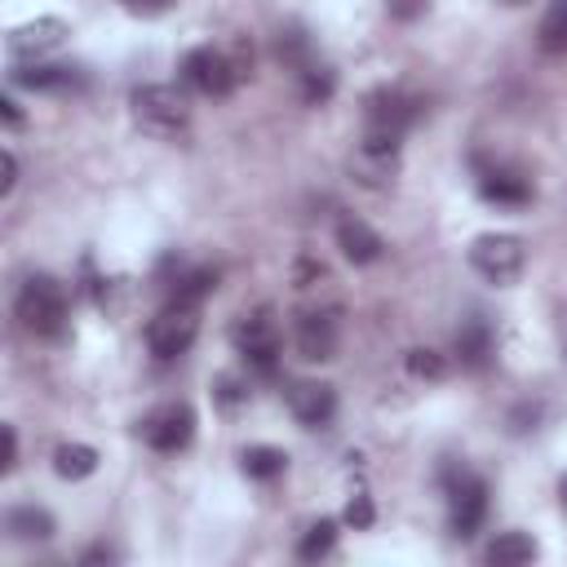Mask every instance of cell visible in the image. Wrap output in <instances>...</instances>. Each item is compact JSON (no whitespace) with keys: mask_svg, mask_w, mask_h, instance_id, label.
<instances>
[{"mask_svg":"<svg viewBox=\"0 0 567 567\" xmlns=\"http://www.w3.org/2000/svg\"><path fill=\"white\" fill-rule=\"evenodd\" d=\"M13 315L35 337H62V328H66V288L53 275H27L18 297H13Z\"/></svg>","mask_w":567,"mask_h":567,"instance_id":"6da1fadb","label":"cell"},{"mask_svg":"<svg viewBox=\"0 0 567 567\" xmlns=\"http://www.w3.org/2000/svg\"><path fill=\"white\" fill-rule=\"evenodd\" d=\"M133 120L155 137H177L190 124V102L177 84H142L133 93Z\"/></svg>","mask_w":567,"mask_h":567,"instance_id":"7a4b0ae2","label":"cell"},{"mask_svg":"<svg viewBox=\"0 0 567 567\" xmlns=\"http://www.w3.org/2000/svg\"><path fill=\"white\" fill-rule=\"evenodd\" d=\"M230 341H235L239 359H244L257 377H270V372L279 368V323H275V315H270L266 306L239 315L235 328H230Z\"/></svg>","mask_w":567,"mask_h":567,"instance_id":"3957f363","label":"cell"},{"mask_svg":"<svg viewBox=\"0 0 567 567\" xmlns=\"http://www.w3.org/2000/svg\"><path fill=\"white\" fill-rule=\"evenodd\" d=\"M199 337V306L190 301H168L151 323H146V350L155 359H177L195 346Z\"/></svg>","mask_w":567,"mask_h":567,"instance_id":"277c9868","label":"cell"},{"mask_svg":"<svg viewBox=\"0 0 567 567\" xmlns=\"http://www.w3.org/2000/svg\"><path fill=\"white\" fill-rule=\"evenodd\" d=\"M470 266L492 284H514L523 275V266H527V248L509 230H487V235H478L470 244Z\"/></svg>","mask_w":567,"mask_h":567,"instance_id":"5b68a950","label":"cell"},{"mask_svg":"<svg viewBox=\"0 0 567 567\" xmlns=\"http://www.w3.org/2000/svg\"><path fill=\"white\" fill-rule=\"evenodd\" d=\"M412 120H416V102L408 93H399V89H377L363 102V137H372V142L399 146L403 133L412 128Z\"/></svg>","mask_w":567,"mask_h":567,"instance_id":"8992f818","label":"cell"},{"mask_svg":"<svg viewBox=\"0 0 567 567\" xmlns=\"http://www.w3.org/2000/svg\"><path fill=\"white\" fill-rule=\"evenodd\" d=\"M487 518V483L470 470L461 474H447V523H452V536L470 540Z\"/></svg>","mask_w":567,"mask_h":567,"instance_id":"52a82bcc","label":"cell"},{"mask_svg":"<svg viewBox=\"0 0 567 567\" xmlns=\"http://www.w3.org/2000/svg\"><path fill=\"white\" fill-rule=\"evenodd\" d=\"M182 80H186L195 93H204V97H226V93L235 89V80H239V66H235L230 53L204 44V49H190V53L182 58Z\"/></svg>","mask_w":567,"mask_h":567,"instance_id":"ba28073f","label":"cell"},{"mask_svg":"<svg viewBox=\"0 0 567 567\" xmlns=\"http://www.w3.org/2000/svg\"><path fill=\"white\" fill-rule=\"evenodd\" d=\"M62 40H66V22L62 18H35V22H22V27L9 31L4 53H9L13 66H31V62L49 58Z\"/></svg>","mask_w":567,"mask_h":567,"instance_id":"9c48e42d","label":"cell"},{"mask_svg":"<svg viewBox=\"0 0 567 567\" xmlns=\"http://www.w3.org/2000/svg\"><path fill=\"white\" fill-rule=\"evenodd\" d=\"M346 168H350V177H354L359 186H368V190H385V186L399 177L403 155H399V146H390V142H372V137H363V142L350 151Z\"/></svg>","mask_w":567,"mask_h":567,"instance_id":"30bf717a","label":"cell"},{"mask_svg":"<svg viewBox=\"0 0 567 567\" xmlns=\"http://www.w3.org/2000/svg\"><path fill=\"white\" fill-rule=\"evenodd\" d=\"M195 434V412L190 403H164L155 408L146 421H142V439L155 447V452H182Z\"/></svg>","mask_w":567,"mask_h":567,"instance_id":"8fae6325","label":"cell"},{"mask_svg":"<svg viewBox=\"0 0 567 567\" xmlns=\"http://www.w3.org/2000/svg\"><path fill=\"white\" fill-rule=\"evenodd\" d=\"M288 412H292L306 430H323V425L337 416V390H332L328 381L301 377V381L288 385Z\"/></svg>","mask_w":567,"mask_h":567,"instance_id":"7c38bea8","label":"cell"},{"mask_svg":"<svg viewBox=\"0 0 567 567\" xmlns=\"http://www.w3.org/2000/svg\"><path fill=\"white\" fill-rule=\"evenodd\" d=\"M297 350L310 363H328L337 354V315L332 310H306L297 319Z\"/></svg>","mask_w":567,"mask_h":567,"instance_id":"4fadbf2b","label":"cell"},{"mask_svg":"<svg viewBox=\"0 0 567 567\" xmlns=\"http://www.w3.org/2000/svg\"><path fill=\"white\" fill-rule=\"evenodd\" d=\"M337 248H341V257L346 261H354V266H372L377 257H381V235L363 221V217H354V213H346V217H337Z\"/></svg>","mask_w":567,"mask_h":567,"instance_id":"5bb4252c","label":"cell"},{"mask_svg":"<svg viewBox=\"0 0 567 567\" xmlns=\"http://www.w3.org/2000/svg\"><path fill=\"white\" fill-rule=\"evenodd\" d=\"M492 350H496V337H492V323L483 315H470L461 328H456V354L470 372H483L492 363Z\"/></svg>","mask_w":567,"mask_h":567,"instance_id":"9a60e30c","label":"cell"},{"mask_svg":"<svg viewBox=\"0 0 567 567\" xmlns=\"http://www.w3.org/2000/svg\"><path fill=\"white\" fill-rule=\"evenodd\" d=\"M478 195L487 204H501V208H523L532 199V186L514 168H483L478 173Z\"/></svg>","mask_w":567,"mask_h":567,"instance_id":"2e32d148","label":"cell"},{"mask_svg":"<svg viewBox=\"0 0 567 567\" xmlns=\"http://www.w3.org/2000/svg\"><path fill=\"white\" fill-rule=\"evenodd\" d=\"M4 532L13 540H49L53 536V514L40 505H13L4 514Z\"/></svg>","mask_w":567,"mask_h":567,"instance_id":"e0dca14e","label":"cell"},{"mask_svg":"<svg viewBox=\"0 0 567 567\" xmlns=\"http://www.w3.org/2000/svg\"><path fill=\"white\" fill-rule=\"evenodd\" d=\"M80 75L71 71V66H53V62H31V66H13V84H22V89H44V93H53V89H71Z\"/></svg>","mask_w":567,"mask_h":567,"instance_id":"ac0fdd59","label":"cell"},{"mask_svg":"<svg viewBox=\"0 0 567 567\" xmlns=\"http://www.w3.org/2000/svg\"><path fill=\"white\" fill-rule=\"evenodd\" d=\"M536 558V540L527 532H501L492 545H487V563L492 567H523Z\"/></svg>","mask_w":567,"mask_h":567,"instance_id":"d6986e66","label":"cell"},{"mask_svg":"<svg viewBox=\"0 0 567 567\" xmlns=\"http://www.w3.org/2000/svg\"><path fill=\"white\" fill-rule=\"evenodd\" d=\"M53 470H58V478H89L93 470H97V452L89 447V443H62L58 452H53Z\"/></svg>","mask_w":567,"mask_h":567,"instance_id":"ffe728a7","label":"cell"},{"mask_svg":"<svg viewBox=\"0 0 567 567\" xmlns=\"http://www.w3.org/2000/svg\"><path fill=\"white\" fill-rule=\"evenodd\" d=\"M239 465H244V474H248V478H261V483H270V478H279V474L288 470V452L257 443V447H244Z\"/></svg>","mask_w":567,"mask_h":567,"instance_id":"44dd1931","label":"cell"},{"mask_svg":"<svg viewBox=\"0 0 567 567\" xmlns=\"http://www.w3.org/2000/svg\"><path fill=\"white\" fill-rule=\"evenodd\" d=\"M536 40L545 53H567V0H549V9L540 13Z\"/></svg>","mask_w":567,"mask_h":567,"instance_id":"7402d4cb","label":"cell"},{"mask_svg":"<svg viewBox=\"0 0 567 567\" xmlns=\"http://www.w3.org/2000/svg\"><path fill=\"white\" fill-rule=\"evenodd\" d=\"M332 545H337V523H332V518H319V523H310V527L301 532V540H297V558L315 563V558L332 554Z\"/></svg>","mask_w":567,"mask_h":567,"instance_id":"603a6c76","label":"cell"},{"mask_svg":"<svg viewBox=\"0 0 567 567\" xmlns=\"http://www.w3.org/2000/svg\"><path fill=\"white\" fill-rule=\"evenodd\" d=\"M275 53H279V62H284V66H292L297 75L310 66V40H306L297 27L279 31V40H275Z\"/></svg>","mask_w":567,"mask_h":567,"instance_id":"cb8c5ba5","label":"cell"},{"mask_svg":"<svg viewBox=\"0 0 567 567\" xmlns=\"http://www.w3.org/2000/svg\"><path fill=\"white\" fill-rule=\"evenodd\" d=\"M213 288H217V275H213V270H190V275H182V284L173 288V301H190V306H199Z\"/></svg>","mask_w":567,"mask_h":567,"instance_id":"d4e9b609","label":"cell"},{"mask_svg":"<svg viewBox=\"0 0 567 567\" xmlns=\"http://www.w3.org/2000/svg\"><path fill=\"white\" fill-rule=\"evenodd\" d=\"M301 97H306V102H315V106H319V102H328V97H332V71H328V66H319V62H310V66L301 71Z\"/></svg>","mask_w":567,"mask_h":567,"instance_id":"484cf974","label":"cell"},{"mask_svg":"<svg viewBox=\"0 0 567 567\" xmlns=\"http://www.w3.org/2000/svg\"><path fill=\"white\" fill-rule=\"evenodd\" d=\"M408 372L412 377H421V381H439L443 372H447V363H443V354H434V350H408Z\"/></svg>","mask_w":567,"mask_h":567,"instance_id":"4316f807","label":"cell"},{"mask_svg":"<svg viewBox=\"0 0 567 567\" xmlns=\"http://www.w3.org/2000/svg\"><path fill=\"white\" fill-rule=\"evenodd\" d=\"M425 4H430V0H385V13L399 18V22H416V18L425 13Z\"/></svg>","mask_w":567,"mask_h":567,"instance_id":"83f0119b","label":"cell"},{"mask_svg":"<svg viewBox=\"0 0 567 567\" xmlns=\"http://www.w3.org/2000/svg\"><path fill=\"white\" fill-rule=\"evenodd\" d=\"M217 399H221V408H235V403L248 399V390H244V381H235V377H217Z\"/></svg>","mask_w":567,"mask_h":567,"instance_id":"f1b7e54d","label":"cell"},{"mask_svg":"<svg viewBox=\"0 0 567 567\" xmlns=\"http://www.w3.org/2000/svg\"><path fill=\"white\" fill-rule=\"evenodd\" d=\"M346 523L350 527H368L372 523V501L359 492V496H350V505H346Z\"/></svg>","mask_w":567,"mask_h":567,"instance_id":"f546056e","label":"cell"},{"mask_svg":"<svg viewBox=\"0 0 567 567\" xmlns=\"http://www.w3.org/2000/svg\"><path fill=\"white\" fill-rule=\"evenodd\" d=\"M173 0H124V9L128 13H142V18H151V13H164Z\"/></svg>","mask_w":567,"mask_h":567,"instance_id":"4dcf8cb0","label":"cell"},{"mask_svg":"<svg viewBox=\"0 0 567 567\" xmlns=\"http://www.w3.org/2000/svg\"><path fill=\"white\" fill-rule=\"evenodd\" d=\"M13 461H18V434H13V425H4V461H0V470H13Z\"/></svg>","mask_w":567,"mask_h":567,"instance_id":"1f68e13d","label":"cell"},{"mask_svg":"<svg viewBox=\"0 0 567 567\" xmlns=\"http://www.w3.org/2000/svg\"><path fill=\"white\" fill-rule=\"evenodd\" d=\"M13 182H18V159H13V151H4V182H0V195H9Z\"/></svg>","mask_w":567,"mask_h":567,"instance_id":"d6a6232c","label":"cell"},{"mask_svg":"<svg viewBox=\"0 0 567 567\" xmlns=\"http://www.w3.org/2000/svg\"><path fill=\"white\" fill-rule=\"evenodd\" d=\"M0 106H4V120H9V124H18V120H22V115H18V102H13V97H0Z\"/></svg>","mask_w":567,"mask_h":567,"instance_id":"836d02e7","label":"cell"},{"mask_svg":"<svg viewBox=\"0 0 567 567\" xmlns=\"http://www.w3.org/2000/svg\"><path fill=\"white\" fill-rule=\"evenodd\" d=\"M558 501H563V509H567V474H563V483H558Z\"/></svg>","mask_w":567,"mask_h":567,"instance_id":"e575fe53","label":"cell"},{"mask_svg":"<svg viewBox=\"0 0 567 567\" xmlns=\"http://www.w3.org/2000/svg\"><path fill=\"white\" fill-rule=\"evenodd\" d=\"M505 4H527V0H505Z\"/></svg>","mask_w":567,"mask_h":567,"instance_id":"d590c367","label":"cell"}]
</instances>
